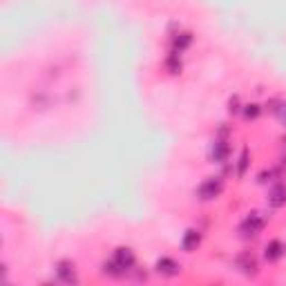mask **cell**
I'll return each mask as SVG.
<instances>
[{"mask_svg": "<svg viewBox=\"0 0 286 286\" xmlns=\"http://www.w3.org/2000/svg\"><path fill=\"white\" fill-rule=\"evenodd\" d=\"M114 264L118 266V271H121V273L130 271V268L134 266V253L130 251V248H116V253H114Z\"/></svg>", "mask_w": 286, "mask_h": 286, "instance_id": "3957f363", "label": "cell"}, {"mask_svg": "<svg viewBox=\"0 0 286 286\" xmlns=\"http://www.w3.org/2000/svg\"><path fill=\"white\" fill-rule=\"evenodd\" d=\"M213 161H217V164H221V161H226V156H228V145H226L224 141H215L213 145Z\"/></svg>", "mask_w": 286, "mask_h": 286, "instance_id": "30bf717a", "label": "cell"}, {"mask_svg": "<svg viewBox=\"0 0 286 286\" xmlns=\"http://www.w3.org/2000/svg\"><path fill=\"white\" fill-rule=\"evenodd\" d=\"M56 273H58V277H61L63 282H76V275H74V264L61 262V264H58V268H56Z\"/></svg>", "mask_w": 286, "mask_h": 286, "instance_id": "9c48e42d", "label": "cell"}, {"mask_svg": "<svg viewBox=\"0 0 286 286\" xmlns=\"http://www.w3.org/2000/svg\"><path fill=\"white\" fill-rule=\"evenodd\" d=\"M286 248L282 246V241H271V244H266V251H264V255H266L268 262H277L279 257L284 255Z\"/></svg>", "mask_w": 286, "mask_h": 286, "instance_id": "ba28073f", "label": "cell"}, {"mask_svg": "<svg viewBox=\"0 0 286 286\" xmlns=\"http://www.w3.org/2000/svg\"><path fill=\"white\" fill-rule=\"evenodd\" d=\"M246 168H248V150L244 148V150H241V156H239V166H237V175L244 177Z\"/></svg>", "mask_w": 286, "mask_h": 286, "instance_id": "7c38bea8", "label": "cell"}, {"mask_svg": "<svg viewBox=\"0 0 286 286\" xmlns=\"http://www.w3.org/2000/svg\"><path fill=\"white\" fill-rule=\"evenodd\" d=\"M224 190V183H221V179H217V177H210V179H206L199 186V197L203 199V201H210V199L219 197V192Z\"/></svg>", "mask_w": 286, "mask_h": 286, "instance_id": "6da1fadb", "label": "cell"}, {"mask_svg": "<svg viewBox=\"0 0 286 286\" xmlns=\"http://www.w3.org/2000/svg\"><path fill=\"white\" fill-rule=\"evenodd\" d=\"M179 271H181V266L175 260H170V257H161V260L156 262V273H159V275L175 277V275H179Z\"/></svg>", "mask_w": 286, "mask_h": 286, "instance_id": "277c9868", "label": "cell"}, {"mask_svg": "<svg viewBox=\"0 0 286 286\" xmlns=\"http://www.w3.org/2000/svg\"><path fill=\"white\" fill-rule=\"evenodd\" d=\"M275 116L279 118V123H282V126H286V103H282L279 107H275Z\"/></svg>", "mask_w": 286, "mask_h": 286, "instance_id": "5bb4252c", "label": "cell"}, {"mask_svg": "<svg viewBox=\"0 0 286 286\" xmlns=\"http://www.w3.org/2000/svg\"><path fill=\"white\" fill-rule=\"evenodd\" d=\"M268 203L273 208H282L286 203V186H273L268 190Z\"/></svg>", "mask_w": 286, "mask_h": 286, "instance_id": "8992f818", "label": "cell"}, {"mask_svg": "<svg viewBox=\"0 0 286 286\" xmlns=\"http://www.w3.org/2000/svg\"><path fill=\"white\" fill-rule=\"evenodd\" d=\"M264 224H266V217H264L262 213H251L244 219V224H241V233H244L246 237L248 235H257L264 228Z\"/></svg>", "mask_w": 286, "mask_h": 286, "instance_id": "7a4b0ae2", "label": "cell"}, {"mask_svg": "<svg viewBox=\"0 0 286 286\" xmlns=\"http://www.w3.org/2000/svg\"><path fill=\"white\" fill-rule=\"evenodd\" d=\"M166 67H168V72H170V74H179V72H181L179 54H170V58L166 61Z\"/></svg>", "mask_w": 286, "mask_h": 286, "instance_id": "8fae6325", "label": "cell"}, {"mask_svg": "<svg viewBox=\"0 0 286 286\" xmlns=\"http://www.w3.org/2000/svg\"><path fill=\"white\" fill-rule=\"evenodd\" d=\"M199 244H201V233H199V230H186V235H183V239H181L183 251L192 253V251H197Z\"/></svg>", "mask_w": 286, "mask_h": 286, "instance_id": "5b68a950", "label": "cell"}, {"mask_svg": "<svg viewBox=\"0 0 286 286\" xmlns=\"http://www.w3.org/2000/svg\"><path fill=\"white\" fill-rule=\"evenodd\" d=\"M190 43H192V34H188V31H183V34H177L175 43H172V54L186 52L188 47H190Z\"/></svg>", "mask_w": 286, "mask_h": 286, "instance_id": "52a82bcc", "label": "cell"}, {"mask_svg": "<svg viewBox=\"0 0 286 286\" xmlns=\"http://www.w3.org/2000/svg\"><path fill=\"white\" fill-rule=\"evenodd\" d=\"M244 116H246V118H257V116H260V105H255V103H253V105H246Z\"/></svg>", "mask_w": 286, "mask_h": 286, "instance_id": "4fadbf2b", "label": "cell"}]
</instances>
